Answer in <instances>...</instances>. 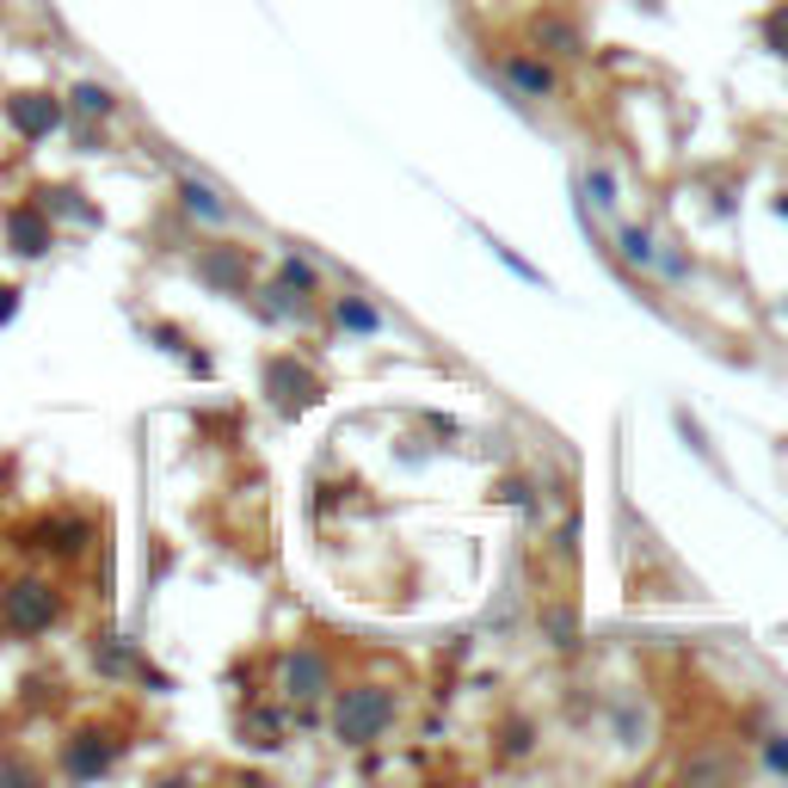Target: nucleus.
<instances>
[{
	"label": "nucleus",
	"instance_id": "20e7f679",
	"mask_svg": "<svg viewBox=\"0 0 788 788\" xmlns=\"http://www.w3.org/2000/svg\"><path fill=\"white\" fill-rule=\"evenodd\" d=\"M511 80H524V87H548V75H542V68H530V63H511Z\"/></svg>",
	"mask_w": 788,
	"mask_h": 788
},
{
	"label": "nucleus",
	"instance_id": "7ed1b4c3",
	"mask_svg": "<svg viewBox=\"0 0 788 788\" xmlns=\"http://www.w3.org/2000/svg\"><path fill=\"white\" fill-rule=\"evenodd\" d=\"M19 124L25 130H49V106H19Z\"/></svg>",
	"mask_w": 788,
	"mask_h": 788
},
{
	"label": "nucleus",
	"instance_id": "f257e3e1",
	"mask_svg": "<svg viewBox=\"0 0 788 788\" xmlns=\"http://www.w3.org/2000/svg\"><path fill=\"white\" fill-rule=\"evenodd\" d=\"M376 721H382V696H352L345 714H340V733H345V740H370Z\"/></svg>",
	"mask_w": 788,
	"mask_h": 788
},
{
	"label": "nucleus",
	"instance_id": "f03ea898",
	"mask_svg": "<svg viewBox=\"0 0 788 788\" xmlns=\"http://www.w3.org/2000/svg\"><path fill=\"white\" fill-rule=\"evenodd\" d=\"M49 610H56V603L44 598V586H19V598H13V622H19V629H37V622H49Z\"/></svg>",
	"mask_w": 788,
	"mask_h": 788
}]
</instances>
